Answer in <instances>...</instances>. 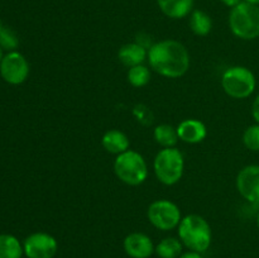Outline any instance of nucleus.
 <instances>
[{
  "mask_svg": "<svg viewBox=\"0 0 259 258\" xmlns=\"http://www.w3.org/2000/svg\"><path fill=\"white\" fill-rule=\"evenodd\" d=\"M243 143L249 151L259 152V124L249 125L243 133Z\"/></svg>",
  "mask_w": 259,
  "mask_h": 258,
  "instance_id": "nucleus-21",
  "label": "nucleus"
},
{
  "mask_svg": "<svg viewBox=\"0 0 259 258\" xmlns=\"http://www.w3.org/2000/svg\"><path fill=\"white\" fill-rule=\"evenodd\" d=\"M147 218L154 228L159 230H172L179 227L182 219L181 210L171 200L161 199L152 202L147 210Z\"/></svg>",
  "mask_w": 259,
  "mask_h": 258,
  "instance_id": "nucleus-7",
  "label": "nucleus"
},
{
  "mask_svg": "<svg viewBox=\"0 0 259 258\" xmlns=\"http://www.w3.org/2000/svg\"><path fill=\"white\" fill-rule=\"evenodd\" d=\"M126 78H128V82L134 88H143L151 81V71L144 65L134 66L128 70Z\"/></svg>",
  "mask_w": 259,
  "mask_h": 258,
  "instance_id": "nucleus-20",
  "label": "nucleus"
},
{
  "mask_svg": "<svg viewBox=\"0 0 259 258\" xmlns=\"http://www.w3.org/2000/svg\"><path fill=\"white\" fill-rule=\"evenodd\" d=\"M3 60V56H2V47H0V62H2Z\"/></svg>",
  "mask_w": 259,
  "mask_h": 258,
  "instance_id": "nucleus-28",
  "label": "nucleus"
},
{
  "mask_svg": "<svg viewBox=\"0 0 259 258\" xmlns=\"http://www.w3.org/2000/svg\"><path fill=\"white\" fill-rule=\"evenodd\" d=\"M257 78L245 66H233L224 71L222 76V88L233 99H247L254 93Z\"/></svg>",
  "mask_w": 259,
  "mask_h": 258,
  "instance_id": "nucleus-6",
  "label": "nucleus"
},
{
  "mask_svg": "<svg viewBox=\"0 0 259 258\" xmlns=\"http://www.w3.org/2000/svg\"><path fill=\"white\" fill-rule=\"evenodd\" d=\"M23 250L28 258H53L58 250V243L53 235L37 232L25 238Z\"/></svg>",
  "mask_w": 259,
  "mask_h": 258,
  "instance_id": "nucleus-9",
  "label": "nucleus"
},
{
  "mask_svg": "<svg viewBox=\"0 0 259 258\" xmlns=\"http://www.w3.org/2000/svg\"><path fill=\"white\" fill-rule=\"evenodd\" d=\"M222 3L229 8H234V7H237L238 4H240V3H242V0H222Z\"/></svg>",
  "mask_w": 259,
  "mask_h": 258,
  "instance_id": "nucleus-25",
  "label": "nucleus"
},
{
  "mask_svg": "<svg viewBox=\"0 0 259 258\" xmlns=\"http://www.w3.org/2000/svg\"><path fill=\"white\" fill-rule=\"evenodd\" d=\"M101 146L106 152L111 154H121L126 152L131 147V141L124 132L118 129H110L105 132L101 138Z\"/></svg>",
  "mask_w": 259,
  "mask_h": 258,
  "instance_id": "nucleus-14",
  "label": "nucleus"
},
{
  "mask_svg": "<svg viewBox=\"0 0 259 258\" xmlns=\"http://www.w3.org/2000/svg\"><path fill=\"white\" fill-rule=\"evenodd\" d=\"M257 224H258V229H259V210H258V215H257Z\"/></svg>",
  "mask_w": 259,
  "mask_h": 258,
  "instance_id": "nucleus-27",
  "label": "nucleus"
},
{
  "mask_svg": "<svg viewBox=\"0 0 259 258\" xmlns=\"http://www.w3.org/2000/svg\"><path fill=\"white\" fill-rule=\"evenodd\" d=\"M0 73L7 82L19 85L28 78L29 63L22 53L13 51L3 57L0 62Z\"/></svg>",
  "mask_w": 259,
  "mask_h": 258,
  "instance_id": "nucleus-8",
  "label": "nucleus"
},
{
  "mask_svg": "<svg viewBox=\"0 0 259 258\" xmlns=\"http://www.w3.org/2000/svg\"><path fill=\"white\" fill-rule=\"evenodd\" d=\"M244 2L249 3V4H253V5H259V0H244Z\"/></svg>",
  "mask_w": 259,
  "mask_h": 258,
  "instance_id": "nucleus-26",
  "label": "nucleus"
},
{
  "mask_svg": "<svg viewBox=\"0 0 259 258\" xmlns=\"http://www.w3.org/2000/svg\"><path fill=\"white\" fill-rule=\"evenodd\" d=\"M179 138L189 144L201 143L207 136L206 125L197 119H185L177 126Z\"/></svg>",
  "mask_w": 259,
  "mask_h": 258,
  "instance_id": "nucleus-12",
  "label": "nucleus"
},
{
  "mask_svg": "<svg viewBox=\"0 0 259 258\" xmlns=\"http://www.w3.org/2000/svg\"><path fill=\"white\" fill-rule=\"evenodd\" d=\"M179 258H202V255L201 253L195 252V250H189V252L182 253Z\"/></svg>",
  "mask_w": 259,
  "mask_h": 258,
  "instance_id": "nucleus-24",
  "label": "nucleus"
},
{
  "mask_svg": "<svg viewBox=\"0 0 259 258\" xmlns=\"http://www.w3.org/2000/svg\"><path fill=\"white\" fill-rule=\"evenodd\" d=\"M182 242L177 238H164L156 245L154 252L159 258H179L182 254Z\"/></svg>",
  "mask_w": 259,
  "mask_h": 258,
  "instance_id": "nucleus-19",
  "label": "nucleus"
},
{
  "mask_svg": "<svg viewBox=\"0 0 259 258\" xmlns=\"http://www.w3.org/2000/svg\"><path fill=\"white\" fill-rule=\"evenodd\" d=\"M18 45H19V40H18L17 34L9 28H3L2 33H0V47H2V50L13 52L18 47Z\"/></svg>",
  "mask_w": 259,
  "mask_h": 258,
  "instance_id": "nucleus-22",
  "label": "nucleus"
},
{
  "mask_svg": "<svg viewBox=\"0 0 259 258\" xmlns=\"http://www.w3.org/2000/svg\"><path fill=\"white\" fill-rule=\"evenodd\" d=\"M179 237L185 247L190 250L204 253L211 244V228L201 215L189 214L179 224Z\"/></svg>",
  "mask_w": 259,
  "mask_h": 258,
  "instance_id": "nucleus-2",
  "label": "nucleus"
},
{
  "mask_svg": "<svg viewBox=\"0 0 259 258\" xmlns=\"http://www.w3.org/2000/svg\"><path fill=\"white\" fill-rule=\"evenodd\" d=\"M158 8L171 19H182L192 13L194 0H157Z\"/></svg>",
  "mask_w": 259,
  "mask_h": 258,
  "instance_id": "nucleus-15",
  "label": "nucleus"
},
{
  "mask_svg": "<svg viewBox=\"0 0 259 258\" xmlns=\"http://www.w3.org/2000/svg\"><path fill=\"white\" fill-rule=\"evenodd\" d=\"M148 63L158 75L168 78L184 76L190 68V53L181 42L163 39L148 50Z\"/></svg>",
  "mask_w": 259,
  "mask_h": 258,
  "instance_id": "nucleus-1",
  "label": "nucleus"
},
{
  "mask_svg": "<svg viewBox=\"0 0 259 258\" xmlns=\"http://www.w3.org/2000/svg\"><path fill=\"white\" fill-rule=\"evenodd\" d=\"M229 27L235 37L252 40L259 37V8L258 5L242 2L232 8L229 14Z\"/></svg>",
  "mask_w": 259,
  "mask_h": 258,
  "instance_id": "nucleus-3",
  "label": "nucleus"
},
{
  "mask_svg": "<svg viewBox=\"0 0 259 258\" xmlns=\"http://www.w3.org/2000/svg\"><path fill=\"white\" fill-rule=\"evenodd\" d=\"M123 247L131 258H149L156 249L151 238L144 233L139 232L126 235L124 238Z\"/></svg>",
  "mask_w": 259,
  "mask_h": 258,
  "instance_id": "nucleus-11",
  "label": "nucleus"
},
{
  "mask_svg": "<svg viewBox=\"0 0 259 258\" xmlns=\"http://www.w3.org/2000/svg\"><path fill=\"white\" fill-rule=\"evenodd\" d=\"M153 137L157 143L163 148H171L175 147L179 142V133L177 128L169 125V124H159L154 128Z\"/></svg>",
  "mask_w": 259,
  "mask_h": 258,
  "instance_id": "nucleus-18",
  "label": "nucleus"
},
{
  "mask_svg": "<svg viewBox=\"0 0 259 258\" xmlns=\"http://www.w3.org/2000/svg\"><path fill=\"white\" fill-rule=\"evenodd\" d=\"M238 192L247 201L259 204V164L243 167L237 176Z\"/></svg>",
  "mask_w": 259,
  "mask_h": 258,
  "instance_id": "nucleus-10",
  "label": "nucleus"
},
{
  "mask_svg": "<svg viewBox=\"0 0 259 258\" xmlns=\"http://www.w3.org/2000/svg\"><path fill=\"white\" fill-rule=\"evenodd\" d=\"M114 172L116 177L129 186L142 185L148 177V166L141 153L128 149L118 154L114 161Z\"/></svg>",
  "mask_w": 259,
  "mask_h": 258,
  "instance_id": "nucleus-5",
  "label": "nucleus"
},
{
  "mask_svg": "<svg viewBox=\"0 0 259 258\" xmlns=\"http://www.w3.org/2000/svg\"><path fill=\"white\" fill-rule=\"evenodd\" d=\"M3 28H4V27H3V24H2V20H0V33H2Z\"/></svg>",
  "mask_w": 259,
  "mask_h": 258,
  "instance_id": "nucleus-29",
  "label": "nucleus"
},
{
  "mask_svg": "<svg viewBox=\"0 0 259 258\" xmlns=\"http://www.w3.org/2000/svg\"><path fill=\"white\" fill-rule=\"evenodd\" d=\"M212 20L209 14L202 10H192L190 14V29L200 37H205L211 32Z\"/></svg>",
  "mask_w": 259,
  "mask_h": 258,
  "instance_id": "nucleus-16",
  "label": "nucleus"
},
{
  "mask_svg": "<svg viewBox=\"0 0 259 258\" xmlns=\"http://www.w3.org/2000/svg\"><path fill=\"white\" fill-rule=\"evenodd\" d=\"M252 116L255 120V123L259 124V94L255 96V99L253 100L252 104Z\"/></svg>",
  "mask_w": 259,
  "mask_h": 258,
  "instance_id": "nucleus-23",
  "label": "nucleus"
},
{
  "mask_svg": "<svg viewBox=\"0 0 259 258\" xmlns=\"http://www.w3.org/2000/svg\"><path fill=\"white\" fill-rule=\"evenodd\" d=\"M23 245L12 234H0V258H22Z\"/></svg>",
  "mask_w": 259,
  "mask_h": 258,
  "instance_id": "nucleus-17",
  "label": "nucleus"
},
{
  "mask_svg": "<svg viewBox=\"0 0 259 258\" xmlns=\"http://www.w3.org/2000/svg\"><path fill=\"white\" fill-rule=\"evenodd\" d=\"M118 58L124 66L129 68L143 65L144 61L148 58V50L137 42L126 43V45L121 46L119 50Z\"/></svg>",
  "mask_w": 259,
  "mask_h": 258,
  "instance_id": "nucleus-13",
  "label": "nucleus"
},
{
  "mask_svg": "<svg viewBox=\"0 0 259 258\" xmlns=\"http://www.w3.org/2000/svg\"><path fill=\"white\" fill-rule=\"evenodd\" d=\"M153 169L161 184L174 186L184 176V154L176 147L161 149L153 161Z\"/></svg>",
  "mask_w": 259,
  "mask_h": 258,
  "instance_id": "nucleus-4",
  "label": "nucleus"
}]
</instances>
